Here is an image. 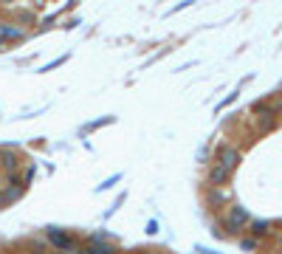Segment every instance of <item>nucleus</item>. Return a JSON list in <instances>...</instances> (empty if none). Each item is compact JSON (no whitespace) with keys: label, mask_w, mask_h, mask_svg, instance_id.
Returning a JSON list of instances; mask_svg holds the SVG:
<instances>
[{"label":"nucleus","mask_w":282,"mask_h":254,"mask_svg":"<svg viewBox=\"0 0 282 254\" xmlns=\"http://www.w3.org/2000/svg\"><path fill=\"white\" fill-rule=\"evenodd\" d=\"M48 237L56 248H65V251H77V240L68 237L65 232H56V229H48Z\"/></svg>","instance_id":"3"},{"label":"nucleus","mask_w":282,"mask_h":254,"mask_svg":"<svg viewBox=\"0 0 282 254\" xmlns=\"http://www.w3.org/2000/svg\"><path fill=\"white\" fill-rule=\"evenodd\" d=\"M65 62V56H59V59H54V62H48V65H45V68H42V71H51V68H56V65H62Z\"/></svg>","instance_id":"13"},{"label":"nucleus","mask_w":282,"mask_h":254,"mask_svg":"<svg viewBox=\"0 0 282 254\" xmlns=\"http://www.w3.org/2000/svg\"><path fill=\"white\" fill-rule=\"evenodd\" d=\"M257 246H260V240L257 237H243L240 240V248H246V251H254Z\"/></svg>","instance_id":"11"},{"label":"nucleus","mask_w":282,"mask_h":254,"mask_svg":"<svg viewBox=\"0 0 282 254\" xmlns=\"http://www.w3.org/2000/svg\"><path fill=\"white\" fill-rule=\"evenodd\" d=\"M0 45H3V34H0Z\"/></svg>","instance_id":"15"},{"label":"nucleus","mask_w":282,"mask_h":254,"mask_svg":"<svg viewBox=\"0 0 282 254\" xmlns=\"http://www.w3.org/2000/svg\"><path fill=\"white\" fill-rule=\"evenodd\" d=\"M218 161H220V164H226L229 169H234V167L240 164V150H237V147H220Z\"/></svg>","instance_id":"4"},{"label":"nucleus","mask_w":282,"mask_h":254,"mask_svg":"<svg viewBox=\"0 0 282 254\" xmlns=\"http://www.w3.org/2000/svg\"><path fill=\"white\" fill-rule=\"evenodd\" d=\"M223 201H226V195L220 192V186H212L209 195H206V204H209V206H220Z\"/></svg>","instance_id":"8"},{"label":"nucleus","mask_w":282,"mask_h":254,"mask_svg":"<svg viewBox=\"0 0 282 254\" xmlns=\"http://www.w3.org/2000/svg\"><path fill=\"white\" fill-rule=\"evenodd\" d=\"M116 248L110 243H99V240H91V246H88V254H113Z\"/></svg>","instance_id":"7"},{"label":"nucleus","mask_w":282,"mask_h":254,"mask_svg":"<svg viewBox=\"0 0 282 254\" xmlns=\"http://www.w3.org/2000/svg\"><path fill=\"white\" fill-rule=\"evenodd\" d=\"M246 226H251V215L246 212V206H229V212H226V229L232 234H237Z\"/></svg>","instance_id":"1"},{"label":"nucleus","mask_w":282,"mask_h":254,"mask_svg":"<svg viewBox=\"0 0 282 254\" xmlns=\"http://www.w3.org/2000/svg\"><path fill=\"white\" fill-rule=\"evenodd\" d=\"M229 175H232V169L226 167V164L215 161L209 167V183L212 186H223V183H229Z\"/></svg>","instance_id":"2"},{"label":"nucleus","mask_w":282,"mask_h":254,"mask_svg":"<svg viewBox=\"0 0 282 254\" xmlns=\"http://www.w3.org/2000/svg\"><path fill=\"white\" fill-rule=\"evenodd\" d=\"M0 3H12V0H0Z\"/></svg>","instance_id":"14"},{"label":"nucleus","mask_w":282,"mask_h":254,"mask_svg":"<svg viewBox=\"0 0 282 254\" xmlns=\"http://www.w3.org/2000/svg\"><path fill=\"white\" fill-rule=\"evenodd\" d=\"M17 155L12 153V150H6V153H0V167L3 169H9V172H12V169H17Z\"/></svg>","instance_id":"6"},{"label":"nucleus","mask_w":282,"mask_h":254,"mask_svg":"<svg viewBox=\"0 0 282 254\" xmlns=\"http://www.w3.org/2000/svg\"><path fill=\"white\" fill-rule=\"evenodd\" d=\"M234 99H237V93H229V96H226L223 102H220V105H218V110H220V107H226V105H232Z\"/></svg>","instance_id":"12"},{"label":"nucleus","mask_w":282,"mask_h":254,"mask_svg":"<svg viewBox=\"0 0 282 254\" xmlns=\"http://www.w3.org/2000/svg\"><path fill=\"white\" fill-rule=\"evenodd\" d=\"M0 34L9 37V40H23V37H26L20 28H14V26H0Z\"/></svg>","instance_id":"9"},{"label":"nucleus","mask_w":282,"mask_h":254,"mask_svg":"<svg viewBox=\"0 0 282 254\" xmlns=\"http://www.w3.org/2000/svg\"><path fill=\"white\" fill-rule=\"evenodd\" d=\"M20 195H23V189H20V186H9V189H3V192H0V206L14 204V201H17Z\"/></svg>","instance_id":"5"},{"label":"nucleus","mask_w":282,"mask_h":254,"mask_svg":"<svg viewBox=\"0 0 282 254\" xmlns=\"http://www.w3.org/2000/svg\"><path fill=\"white\" fill-rule=\"evenodd\" d=\"M251 232L257 234V237L268 234V220H254V223H251Z\"/></svg>","instance_id":"10"}]
</instances>
